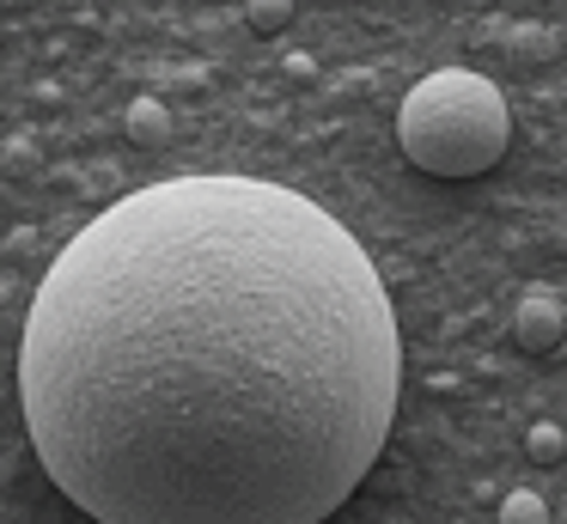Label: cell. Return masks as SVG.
Listing matches in <instances>:
<instances>
[{
    "label": "cell",
    "mask_w": 567,
    "mask_h": 524,
    "mask_svg": "<svg viewBox=\"0 0 567 524\" xmlns=\"http://www.w3.org/2000/svg\"><path fill=\"white\" fill-rule=\"evenodd\" d=\"M172 134H177V122H172V110H165L159 97H135V104H128V141L172 146Z\"/></svg>",
    "instance_id": "obj_4"
},
{
    "label": "cell",
    "mask_w": 567,
    "mask_h": 524,
    "mask_svg": "<svg viewBox=\"0 0 567 524\" xmlns=\"http://www.w3.org/2000/svg\"><path fill=\"white\" fill-rule=\"evenodd\" d=\"M245 19H250V31L275 37L287 19H293V0H245Z\"/></svg>",
    "instance_id": "obj_7"
},
{
    "label": "cell",
    "mask_w": 567,
    "mask_h": 524,
    "mask_svg": "<svg viewBox=\"0 0 567 524\" xmlns=\"http://www.w3.org/2000/svg\"><path fill=\"white\" fill-rule=\"evenodd\" d=\"M501 524H555V512L543 506V494L518 487V494H506V500H501Z\"/></svg>",
    "instance_id": "obj_6"
},
{
    "label": "cell",
    "mask_w": 567,
    "mask_h": 524,
    "mask_svg": "<svg viewBox=\"0 0 567 524\" xmlns=\"http://www.w3.org/2000/svg\"><path fill=\"white\" fill-rule=\"evenodd\" d=\"M525 451H530V463H561V458H567V427L537 421V427L525 433Z\"/></svg>",
    "instance_id": "obj_5"
},
{
    "label": "cell",
    "mask_w": 567,
    "mask_h": 524,
    "mask_svg": "<svg viewBox=\"0 0 567 524\" xmlns=\"http://www.w3.org/2000/svg\"><path fill=\"white\" fill-rule=\"evenodd\" d=\"M567 336V305L555 287H525L518 292V311H513V341L525 353H555Z\"/></svg>",
    "instance_id": "obj_3"
},
{
    "label": "cell",
    "mask_w": 567,
    "mask_h": 524,
    "mask_svg": "<svg viewBox=\"0 0 567 524\" xmlns=\"http://www.w3.org/2000/svg\"><path fill=\"white\" fill-rule=\"evenodd\" d=\"M506 141H513V110H506L501 85L470 68L427 73L421 85H409L403 110H396L403 158L445 183L494 171L506 158Z\"/></svg>",
    "instance_id": "obj_2"
},
{
    "label": "cell",
    "mask_w": 567,
    "mask_h": 524,
    "mask_svg": "<svg viewBox=\"0 0 567 524\" xmlns=\"http://www.w3.org/2000/svg\"><path fill=\"white\" fill-rule=\"evenodd\" d=\"M561 524H567V512H561Z\"/></svg>",
    "instance_id": "obj_8"
},
{
    "label": "cell",
    "mask_w": 567,
    "mask_h": 524,
    "mask_svg": "<svg viewBox=\"0 0 567 524\" xmlns=\"http://www.w3.org/2000/svg\"><path fill=\"white\" fill-rule=\"evenodd\" d=\"M396 384L367 244L238 171L111 202L19 336L31 451L99 524H323L379 463Z\"/></svg>",
    "instance_id": "obj_1"
}]
</instances>
